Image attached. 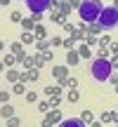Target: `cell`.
<instances>
[{
  "instance_id": "7a4b0ae2",
  "label": "cell",
  "mask_w": 118,
  "mask_h": 127,
  "mask_svg": "<svg viewBox=\"0 0 118 127\" xmlns=\"http://www.w3.org/2000/svg\"><path fill=\"white\" fill-rule=\"evenodd\" d=\"M102 2L99 0H83L80 2V17L85 19V21H97L102 14Z\"/></svg>"
},
{
  "instance_id": "6da1fadb",
  "label": "cell",
  "mask_w": 118,
  "mask_h": 127,
  "mask_svg": "<svg viewBox=\"0 0 118 127\" xmlns=\"http://www.w3.org/2000/svg\"><path fill=\"white\" fill-rule=\"evenodd\" d=\"M90 75L95 80H99V82H106L111 78V64L106 59H95L90 64Z\"/></svg>"
},
{
  "instance_id": "3957f363",
  "label": "cell",
  "mask_w": 118,
  "mask_h": 127,
  "mask_svg": "<svg viewBox=\"0 0 118 127\" xmlns=\"http://www.w3.org/2000/svg\"><path fill=\"white\" fill-rule=\"evenodd\" d=\"M99 26L102 28H106V31H111V28H116L118 26V7H114V5H109V7H104L102 9V14H99Z\"/></svg>"
},
{
  "instance_id": "5b68a950",
  "label": "cell",
  "mask_w": 118,
  "mask_h": 127,
  "mask_svg": "<svg viewBox=\"0 0 118 127\" xmlns=\"http://www.w3.org/2000/svg\"><path fill=\"white\" fill-rule=\"evenodd\" d=\"M59 127H85V125H83V120H78V118H66Z\"/></svg>"
},
{
  "instance_id": "277c9868",
  "label": "cell",
  "mask_w": 118,
  "mask_h": 127,
  "mask_svg": "<svg viewBox=\"0 0 118 127\" xmlns=\"http://www.w3.org/2000/svg\"><path fill=\"white\" fill-rule=\"evenodd\" d=\"M31 14H43L50 9V0H24Z\"/></svg>"
}]
</instances>
